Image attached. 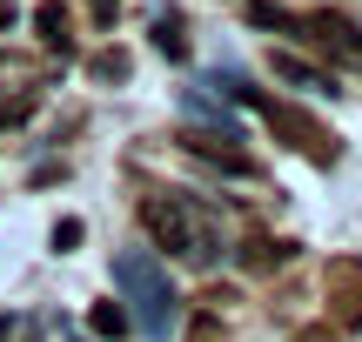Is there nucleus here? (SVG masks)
Returning <instances> with one entry per match:
<instances>
[{"label":"nucleus","instance_id":"nucleus-8","mask_svg":"<svg viewBox=\"0 0 362 342\" xmlns=\"http://www.w3.org/2000/svg\"><path fill=\"white\" fill-rule=\"evenodd\" d=\"M34 34L47 40V47H67V7H61V0H40V13H34Z\"/></svg>","mask_w":362,"mask_h":342},{"label":"nucleus","instance_id":"nucleus-12","mask_svg":"<svg viewBox=\"0 0 362 342\" xmlns=\"http://www.w3.org/2000/svg\"><path fill=\"white\" fill-rule=\"evenodd\" d=\"M7 27H13V7H7V0H0V34H7Z\"/></svg>","mask_w":362,"mask_h":342},{"label":"nucleus","instance_id":"nucleus-10","mask_svg":"<svg viewBox=\"0 0 362 342\" xmlns=\"http://www.w3.org/2000/svg\"><path fill=\"white\" fill-rule=\"evenodd\" d=\"M94 74H101V81H121V74H128V54H94Z\"/></svg>","mask_w":362,"mask_h":342},{"label":"nucleus","instance_id":"nucleus-11","mask_svg":"<svg viewBox=\"0 0 362 342\" xmlns=\"http://www.w3.org/2000/svg\"><path fill=\"white\" fill-rule=\"evenodd\" d=\"M88 7H94V20H101V27H115V13H121V0H88Z\"/></svg>","mask_w":362,"mask_h":342},{"label":"nucleus","instance_id":"nucleus-5","mask_svg":"<svg viewBox=\"0 0 362 342\" xmlns=\"http://www.w3.org/2000/svg\"><path fill=\"white\" fill-rule=\"evenodd\" d=\"M302 34H315L336 61H356V54H362V34L342 20V13H315V20H302Z\"/></svg>","mask_w":362,"mask_h":342},{"label":"nucleus","instance_id":"nucleus-2","mask_svg":"<svg viewBox=\"0 0 362 342\" xmlns=\"http://www.w3.org/2000/svg\"><path fill=\"white\" fill-rule=\"evenodd\" d=\"M115 282H121V295H128V316L141 322V336H148V342H168L175 322H181V295H175L168 269H161V255L121 249V255H115Z\"/></svg>","mask_w":362,"mask_h":342},{"label":"nucleus","instance_id":"nucleus-6","mask_svg":"<svg viewBox=\"0 0 362 342\" xmlns=\"http://www.w3.org/2000/svg\"><path fill=\"white\" fill-rule=\"evenodd\" d=\"M269 74H275V81H288V88H302V94H336V81H329L322 67L296 61V54H269Z\"/></svg>","mask_w":362,"mask_h":342},{"label":"nucleus","instance_id":"nucleus-9","mask_svg":"<svg viewBox=\"0 0 362 342\" xmlns=\"http://www.w3.org/2000/svg\"><path fill=\"white\" fill-rule=\"evenodd\" d=\"M94 336H107V342H121V336H128L134 329V316H128V309H121V302H94Z\"/></svg>","mask_w":362,"mask_h":342},{"label":"nucleus","instance_id":"nucleus-4","mask_svg":"<svg viewBox=\"0 0 362 342\" xmlns=\"http://www.w3.org/2000/svg\"><path fill=\"white\" fill-rule=\"evenodd\" d=\"M181 148L194 161H208V168H221V175H248V148H228V134H188Z\"/></svg>","mask_w":362,"mask_h":342},{"label":"nucleus","instance_id":"nucleus-7","mask_svg":"<svg viewBox=\"0 0 362 342\" xmlns=\"http://www.w3.org/2000/svg\"><path fill=\"white\" fill-rule=\"evenodd\" d=\"M248 27H275V34H302V20L275 0H248Z\"/></svg>","mask_w":362,"mask_h":342},{"label":"nucleus","instance_id":"nucleus-3","mask_svg":"<svg viewBox=\"0 0 362 342\" xmlns=\"http://www.w3.org/2000/svg\"><path fill=\"white\" fill-rule=\"evenodd\" d=\"M215 88L228 94V101L255 107V114L269 121V128L282 134L288 148H309L315 161H336V134H329L322 121H309V114H296V107H282V101H269V94H255V88H248V81H235V74H215Z\"/></svg>","mask_w":362,"mask_h":342},{"label":"nucleus","instance_id":"nucleus-1","mask_svg":"<svg viewBox=\"0 0 362 342\" xmlns=\"http://www.w3.org/2000/svg\"><path fill=\"white\" fill-rule=\"evenodd\" d=\"M141 235H148V249L175 255L188 269H215V255H221L215 215L194 208V195H168V188L161 195H141Z\"/></svg>","mask_w":362,"mask_h":342}]
</instances>
